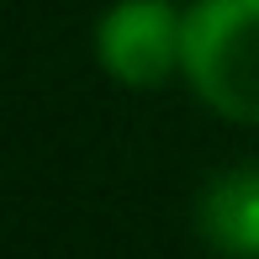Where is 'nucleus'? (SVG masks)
I'll list each match as a JSON object with an SVG mask.
<instances>
[{"label":"nucleus","mask_w":259,"mask_h":259,"mask_svg":"<svg viewBox=\"0 0 259 259\" xmlns=\"http://www.w3.org/2000/svg\"><path fill=\"white\" fill-rule=\"evenodd\" d=\"M180 74L217 116L259 127V0H191Z\"/></svg>","instance_id":"f257e3e1"},{"label":"nucleus","mask_w":259,"mask_h":259,"mask_svg":"<svg viewBox=\"0 0 259 259\" xmlns=\"http://www.w3.org/2000/svg\"><path fill=\"white\" fill-rule=\"evenodd\" d=\"M101 69L127 90H154L185 58V11L175 0H111L96 27Z\"/></svg>","instance_id":"f03ea898"},{"label":"nucleus","mask_w":259,"mask_h":259,"mask_svg":"<svg viewBox=\"0 0 259 259\" xmlns=\"http://www.w3.org/2000/svg\"><path fill=\"white\" fill-rule=\"evenodd\" d=\"M196 228L217 254L259 259V164L222 169L196 201Z\"/></svg>","instance_id":"7ed1b4c3"}]
</instances>
